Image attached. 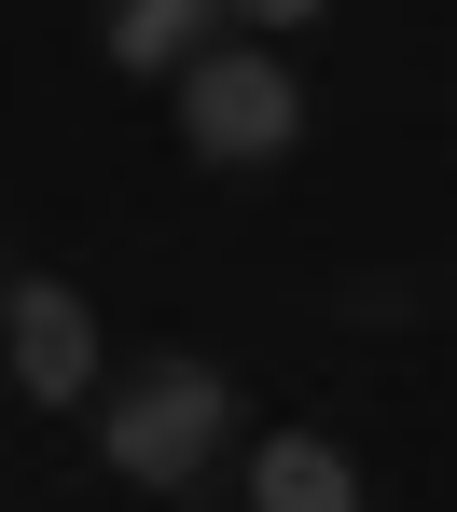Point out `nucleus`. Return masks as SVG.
I'll list each match as a JSON object with an SVG mask.
<instances>
[{"instance_id":"nucleus-2","label":"nucleus","mask_w":457,"mask_h":512,"mask_svg":"<svg viewBox=\"0 0 457 512\" xmlns=\"http://www.w3.org/2000/svg\"><path fill=\"white\" fill-rule=\"evenodd\" d=\"M97 443H111V471H139V485H181L194 457L222 443V374L208 360H153L111 416H97Z\"/></svg>"},{"instance_id":"nucleus-6","label":"nucleus","mask_w":457,"mask_h":512,"mask_svg":"<svg viewBox=\"0 0 457 512\" xmlns=\"http://www.w3.org/2000/svg\"><path fill=\"white\" fill-rule=\"evenodd\" d=\"M236 14H264V28H305V14H319V0H236Z\"/></svg>"},{"instance_id":"nucleus-5","label":"nucleus","mask_w":457,"mask_h":512,"mask_svg":"<svg viewBox=\"0 0 457 512\" xmlns=\"http://www.w3.org/2000/svg\"><path fill=\"white\" fill-rule=\"evenodd\" d=\"M194 14H208V0H125V14H111V56H125V70H167L194 42Z\"/></svg>"},{"instance_id":"nucleus-1","label":"nucleus","mask_w":457,"mask_h":512,"mask_svg":"<svg viewBox=\"0 0 457 512\" xmlns=\"http://www.w3.org/2000/svg\"><path fill=\"white\" fill-rule=\"evenodd\" d=\"M181 139L208 153V167H264V153L305 139V97H291L277 56H194L181 70Z\"/></svg>"},{"instance_id":"nucleus-4","label":"nucleus","mask_w":457,"mask_h":512,"mask_svg":"<svg viewBox=\"0 0 457 512\" xmlns=\"http://www.w3.org/2000/svg\"><path fill=\"white\" fill-rule=\"evenodd\" d=\"M250 499L264 512H361V485H347V457H333L319 429H277L264 471H250Z\"/></svg>"},{"instance_id":"nucleus-3","label":"nucleus","mask_w":457,"mask_h":512,"mask_svg":"<svg viewBox=\"0 0 457 512\" xmlns=\"http://www.w3.org/2000/svg\"><path fill=\"white\" fill-rule=\"evenodd\" d=\"M0 319H14V388H28V402H84V388H97V319H84V291L14 277Z\"/></svg>"}]
</instances>
